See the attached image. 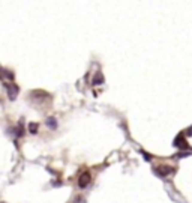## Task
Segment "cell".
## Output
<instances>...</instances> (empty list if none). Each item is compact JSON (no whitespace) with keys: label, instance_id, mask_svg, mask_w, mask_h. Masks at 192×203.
<instances>
[{"label":"cell","instance_id":"8992f818","mask_svg":"<svg viewBox=\"0 0 192 203\" xmlns=\"http://www.w3.org/2000/svg\"><path fill=\"white\" fill-rule=\"evenodd\" d=\"M47 127H48L50 130H56V128H57V121H56L54 118H48V119H47Z\"/></svg>","mask_w":192,"mask_h":203},{"label":"cell","instance_id":"5b68a950","mask_svg":"<svg viewBox=\"0 0 192 203\" xmlns=\"http://www.w3.org/2000/svg\"><path fill=\"white\" fill-rule=\"evenodd\" d=\"M92 83H93L95 86H98V84H102V83H104V77H102V74H101V72H98V74H96V75L93 77Z\"/></svg>","mask_w":192,"mask_h":203},{"label":"cell","instance_id":"ba28073f","mask_svg":"<svg viewBox=\"0 0 192 203\" xmlns=\"http://www.w3.org/2000/svg\"><path fill=\"white\" fill-rule=\"evenodd\" d=\"M38 128H39V127H38V124H33V122H32V124H29V131H30L32 134H36V133H38Z\"/></svg>","mask_w":192,"mask_h":203},{"label":"cell","instance_id":"7a4b0ae2","mask_svg":"<svg viewBox=\"0 0 192 203\" xmlns=\"http://www.w3.org/2000/svg\"><path fill=\"white\" fill-rule=\"evenodd\" d=\"M90 181H92L90 173H89V172H84V173H81V176L78 178V187H80V188H87V187L90 185Z\"/></svg>","mask_w":192,"mask_h":203},{"label":"cell","instance_id":"6da1fadb","mask_svg":"<svg viewBox=\"0 0 192 203\" xmlns=\"http://www.w3.org/2000/svg\"><path fill=\"white\" fill-rule=\"evenodd\" d=\"M173 172H174V169L170 167V166H156V167L153 169V173H155L158 178H167V176L171 175Z\"/></svg>","mask_w":192,"mask_h":203},{"label":"cell","instance_id":"52a82bcc","mask_svg":"<svg viewBox=\"0 0 192 203\" xmlns=\"http://www.w3.org/2000/svg\"><path fill=\"white\" fill-rule=\"evenodd\" d=\"M0 74H2V78H8V80H12L14 78V74L6 71V69H0Z\"/></svg>","mask_w":192,"mask_h":203},{"label":"cell","instance_id":"9c48e42d","mask_svg":"<svg viewBox=\"0 0 192 203\" xmlns=\"http://www.w3.org/2000/svg\"><path fill=\"white\" fill-rule=\"evenodd\" d=\"M15 134H17L18 137H21V136L24 134V131H23V127H21V125H18V127L15 128Z\"/></svg>","mask_w":192,"mask_h":203},{"label":"cell","instance_id":"3957f363","mask_svg":"<svg viewBox=\"0 0 192 203\" xmlns=\"http://www.w3.org/2000/svg\"><path fill=\"white\" fill-rule=\"evenodd\" d=\"M5 87H6V90H8L9 99H12V101H14V99L17 98L18 92H20L18 86H17V84H11V83H5Z\"/></svg>","mask_w":192,"mask_h":203},{"label":"cell","instance_id":"277c9868","mask_svg":"<svg viewBox=\"0 0 192 203\" xmlns=\"http://www.w3.org/2000/svg\"><path fill=\"white\" fill-rule=\"evenodd\" d=\"M173 145H174L176 148H179V149H186V148H188V143H186L183 134H179V136L174 139V143H173Z\"/></svg>","mask_w":192,"mask_h":203}]
</instances>
